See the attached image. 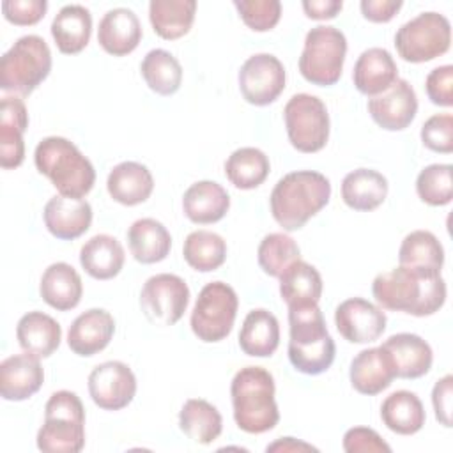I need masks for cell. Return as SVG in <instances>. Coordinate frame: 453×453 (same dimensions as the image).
I'll list each match as a JSON object with an SVG mask.
<instances>
[{
  "label": "cell",
  "instance_id": "13",
  "mask_svg": "<svg viewBox=\"0 0 453 453\" xmlns=\"http://www.w3.org/2000/svg\"><path fill=\"white\" fill-rule=\"evenodd\" d=\"M239 90L246 103L267 106L274 103L285 88L287 74L278 57L271 53L251 55L239 71Z\"/></svg>",
  "mask_w": 453,
  "mask_h": 453
},
{
  "label": "cell",
  "instance_id": "34",
  "mask_svg": "<svg viewBox=\"0 0 453 453\" xmlns=\"http://www.w3.org/2000/svg\"><path fill=\"white\" fill-rule=\"evenodd\" d=\"M380 419L391 432L398 435H412L423 428L426 414L416 393L400 389L384 398L380 405Z\"/></svg>",
  "mask_w": 453,
  "mask_h": 453
},
{
  "label": "cell",
  "instance_id": "21",
  "mask_svg": "<svg viewBox=\"0 0 453 453\" xmlns=\"http://www.w3.org/2000/svg\"><path fill=\"white\" fill-rule=\"evenodd\" d=\"M352 388L361 395H379L391 386L395 375V366L382 347H372L357 352L350 363L349 370Z\"/></svg>",
  "mask_w": 453,
  "mask_h": 453
},
{
  "label": "cell",
  "instance_id": "37",
  "mask_svg": "<svg viewBox=\"0 0 453 453\" xmlns=\"http://www.w3.org/2000/svg\"><path fill=\"white\" fill-rule=\"evenodd\" d=\"M179 428L198 444L214 442L223 430L219 411L203 398H189L179 412Z\"/></svg>",
  "mask_w": 453,
  "mask_h": 453
},
{
  "label": "cell",
  "instance_id": "36",
  "mask_svg": "<svg viewBox=\"0 0 453 453\" xmlns=\"http://www.w3.org/2000/svg\"><path fill=\"white\" fill-rule=\"evenodd\" d=\"M444 264V250L439 239L428 230H414L407 234L398 250V265L421 273L441 274Z\"/></svg>",
  "mask_w": 453,
  "mask_h": 453
},
{
  "label": "cell",
  "instance_id": "20",
  "mask_svg": "<svg viewBox=\"0 0 453 453\" xmlns=\"http://www.w3.org/2000/svg\"><path fill=\"white\" fill-rule=\"evenodd\" d=\"M44 382V370L39 357L25 352L5 357L0 363V395L9 402H21L34 396Z\"/></svg>",
  "mask_w": 453,
  "mask_h": 453
},
{
  "label": "cell",
  "instance_id": "35",
  "mask_svg": "<svg viewBox=\"0 0 453 453\" xmlns=\"http://www.w3.org/2000/svg\"><path fill=\"white\" fill-rule=\"evenodd\" d=\"M280 296L287 306L319 304L322 296L320 273L301 258L292 262L280 276Z\"/></svg>",
  "mask_w": 453,
  "mask_h": 453
},
{
  "label": "cell",
  "instance_id": "43",
  "mask_svg": "<svg viewBox=\"0 0 453 453\" xmlns=\"http://www.w3.org/2000/svg\"><path fill=\"white\" fill-rule=\"evenodd\" d=\"M418 196L432 205L441 207L448 205L453 198V182H451V165L434 163L425 166L416 179Z\"/></svg>",
  "mask_w": 453,
  "mask_h": 453
},
{
  "label": "cell",
  "instance_id": "47",
  "mask_svg": "<svg viewBox=\"0 0 453 453\" xmlns=\"http://www.w3.org/2000/svg\"><path fill=\"white\" fill-rule=\"evenodd\" d=\"M428 99L437 106L449 108L453 104V65H439L432 69L425 81Z\"/></svg>",
  "mask_w": 453,
  "mask_h": 453
},
{
  "label": "cell",
  "instance_id": "28",
  "mask_svg": "<svg viewBox=\"0 0 453 453\" xmlns=\"http://www.w3.org/2000/svg\"><path fill=\"white\" fill-rule=\"evenodd\" d=\"M16 338L25 352L39 359L50 357L60 345L62 327L53 317L35 310L18 320Z\"/></svg>",
  "mask_w": 453,
  "mask_h": 453
},
{
  "label": "cell",
  "instance_id": "10",
  "mask_svg": "<svg viewBox=\"0 0 453 453\" xmlns=\"http://www.w3.org/2000/svg\"><path fill=\"white\" fill-rule=\"evenodd\" d=\"M451 44L446 16L428 11L403 23L395 34V48L405 62L421 64L444 55Z\"/></svg>",
  "mask_w": 453,
  "mask_h": 453
},
{
  "label": "cell",
  "instance_id": "14",
  "mask_svg": "<svg viewBox=\"0 0 453 453\" xmlns=\"http://www.w3.org/2000/svg\"><path fill=\"white\" fill-rule=\"evenodd\" d=\"M88 395L103 411H120L136 395V377L122 361H104L88 375Z\"/></svg>",
  "mask_w": 453,
  "mask_h": 453
},
{
  "label": "cell",
  "instance_id": "39",
  "mask_svg": "<svg viewBox=\"0 0 453 453\" xmlns=\"http://www.w3.org/2000/svg\"><path fill=\"white\" fill-rule=\"evenodd\" d=\"M269 170V157L257 147H241L225 161V175L239 189L258 188L267 179Z\"/></svg>",
  "mask_w": 453,
  "mask_h": 453
},
{
  "label": "cell",
  "instance_id": "38",
  "mask_svg": "<svg viewBox=\"0 0 453 453\" xmlns=\"http://www.w3.org/2000/svg\"><path fill=\"white\" fill-rule=\"evenodd\" d=\"M195 11V0H152L149 4V19L159 37L173 41L191 30Z\"/></svg>",
  "mask_w": 453,
  "mask_h": 453
},
{
  "label": "cell",
  "instance_id": "42",
  "mask_svg": "<svg viewBox=\"0 0 453 453\" xmlns=\"http://www.w3.org/2000/svg\"><path fill=\"white\" fill-rule=\"evenodd\" d=\"M257 258H258V265L265 274L280 278L281 273L292 262L301 258V250L290 235L283 232H274L265 235L260 241Z\"/></svg>",
  "mask_w": 453,
  "mask_h": 453
},
{
  "label": "cell",
  "instance_id": "32",
  "mask_svg": "<svg viewBox=\"0 0 453 453\" xmlns=\"http://www.w3.org/2000/svg\"><path fill=\"white\" fill-rule=\"evenodd\" d=\"M388 179L372 168L349 172L342 180V198L354 211H373L388 196Z\"/></svg>",
  "mask_w": 453,
  "mask_h": 453
},
{
  "label": "cell",
  "instance_id": "18",
  "mask_svg": "<svg viewBox=\"0 0 453 453\" xmlns=\"http://www.w3.org/2000/svg\"><path fill=\"white\" fill-rule=\"evenodd\" d=\"M28 127V113L21 97L4 96L0 103V166L18 168L25 159L23 134Z\"/></svg>",
  "mask_w": 453,
  "mask_h": 453
},
{
  "label": "cell",
  "instance_id": "7",
  "mask_svg": "<svg viewBox=\"0 0 453 453\" xmlns=\"http://www.w3.org/2000/svg\"><path fill=\"white\" fill-rule=\"evenodd\" d=\"M51 71V51L41 35L19 37L0 60V88L25 97L32 94Z\"/></svg>",
  "mask_w": 453,
  "mask_h": 453
},
{
  "label": "cell",
  "instance_id": "15",
  "mask_svg": "<svg viewBox=\"0 0 453 453\" xmlns=\"http://www.w3.org/2000/svg\"><path fill=\"white\" fill-rule=\"evenodd\" d=\"M386 313L382 308L363 297L342 301L334 310V324L338 333L350 343H370L386 331Z\"/></svg>",
  "mask_w": 453,
  "mask_h": 453
},
{
  "label": "cell",
  "instance_id": "29",
  "mask_svg": "<svg viewBox=\"0 0 453 453\" xmlns=\"http://www.w3.org/2000/svg\"><path fill=\"white\" fill-rule=\"evenodd\" d=\"M51 37L60 53H80L90 41L92 16L90 11L80 4L64 5L51 21Z\"/></svg>",
  "mask_w": 453,
  "mask_h": 453
},
{
  "label": "cell",
  "instance_id": "30",
  "mask_svg": "<svg viewBox=\"0 0 453 453\" xmlns=\"http://www.w3.org/2000/svg\"><path fill=\"white\" fill-rule=\"evenodd\" d=\"M126 253L122 244L108 234L90 237L80 250V264L96 280H111L124 267Z\"/></svg>",
  "mask_w": 453,
  "mask_h": 453
},
{
  "label": "cell",
  "instance_id": "12",
  "mask_svg": "<svg viewBox=\"0 0 453 453\" xmlns=\"http://www.w3.org/2000/svg\"><path fill=\"white\" fill-rule=\"evenodd\" d=\"M189 304L188 283L170 273L150 276L140 292V306L145 319L154 326L177 324Z\"/></svg>",
  "mask_w": 453,
  "mask_h": 453
},
{
  "label": "cell",
  "instance_id": "9",
  "mask_svg": "<svg viewBox=\"0 0 453 453\" xmlns=\"http://www.w3.org/2000/svg\"><path fill=\"white\" fill-rule=\"evenodd\" d=\"M239 299L235 290L223 281L207 283L193 306L189 326L195 336L205 343L225 340L235 322Z\"/></svg>",
  "mask_w": 453,
  "mask_h": 453
},
{
  "label": "cell",
  "instance_id": "2",
  "mask_svg": "<svg viewBox=\"0 0 453 453\" xmlns=\"http://www.w3.org/2000/svg\"><path fill=\"white\" fill-rule=\"evenodd\" d=\"M329 198L331 182L326 175L313 170L290 172L271 191V214L283 230L294 232L320 212Z\"/></svg>",
  "mask_w": 453,
  "mask_h": 453
},
{
  "label": "cell",
  "instance_id": "41",
  "mask_svg": "<svg viewBox=\"0 0 453 453\" xmlns=\"http://www.w3.org/2000/svg\"><path fill=\"white\" fill-rule=\"evenodd\" d=\"M182 255L191 269L198 273H211L225 264L226 242L216 232L195 230L186 237Z\"/></svg>",
  "mask_w": 453,
  "mask_h": 453
},
{
  "label": "cell",
  "instance_id": "8",
  "mask_svg": "<svg viewBox=\"0 0 453 453\" xmlns=\"http://www.w3.org/2000/svg\"><path fill=\"white\" fill-rule=\"evenodd\" d=\"M345 55L347 39L342 30L329 25L313 27L304 37L299 73L313 85H334L342 76Z\"/></svg>",
  "mask_w": 453,
  "mask_h": 453
},
{
  "label": "cell",
  "instance_id": "27",
  "mask_svg": "<svg viewBox=\"0 0 453 453\" xmlns=\"http://www.w3.org/2000/svg\"><path fill=\"white\" fill-rule=\"evenodd\" d=\"M106 189L115 202L131 207L143 203L152 195L154 179L145 165L122 161L110 170Z\"/></svg>",
  "mask_w": 453,
  "mask_h": 453
},
{
  "label": "cell",
  "instance_id": "5",
  "mask_svg": "<svg viewBox=\"0 0 453 453\" xmlns=\"http://www.w3.org/2000/svg\"><path fill=\"white\" fill-rule=\"evenodd\" d=\"M34 163L64 196L83 198L96 182L90 159L64 136L42 138L35 147Z\"/></svg>",
  "mask_w": 453,
  "mask_h": 453
},
{
  "label": "cell",
  "instance_id": "40",
  "mask_svg": "<svg viewBox=\"0 0 453 453\" xmlns=\"http://www.w3.org/2000/svg\"><path fill=\"white\" fill-rule=\"evenodd\" d=\"M140 71L147 87L159 96H172L180 88L182 65L166 50H161V48L150 50L143 57L140 64Z\"/></svg>",
  "mask_w": 453,
  "mask_h": 453
},
{
  "label": "cell",
  "instance_id": "48",
  "mask_svg": "<svg viewBox=\"0 0 453 453\" xmlns=\"http://www.w3.org/2000/svg\"><path fill=\"white\" fill-rule=\"evenodd\" d=\"M343 449L347 453H389L391 446L373 428L354 426L343 435Z\"/></svg>",
  "mask_w": 453,
  "mask_h": 453
},
{
  "label": "cell",
  "instance_id": "19",
  "mask_svg": "<svg viewBox=\"0 0 453 453\" xmlns=\"http://www.w3.org/2000/svg\"><path fill=\"white\" fill-rule=\"evenodd\" d=\"M115 333V320L110 311L103 308H90L78 315L67 331L69 349L81 356L90 357L108 347Z\"/></svg>",
  "mask_w": 453,
  "mask_h": 453
},
{
  "label": "cell",
  "instance_id": "33",
  "mask_svg": "<svg viewBox=\"0 0 453 453\" xmlns=\"http://www.w3.org/2000/svg\"><path fill=\"white\" fill-rule=\"evenodd\" d=\"M127 244L131 255L140 264H157L168 257L172 235L161 221L142 218L129 226Z\"/></svg>",
  "mask_w": 453,
  "mask_h": 453
},
{
  "label": "cell",
  "instance_id": "45",
  "mask_svg": "<svg viewBox=\"0 0 453 453\" xmlns=\"http://www.w3.org/2000/svg\"><path fill=\"white\" fill-rule=\"evenodd\" d=\"M421 142L434 152H453V115L435 113L426 119L421 127Z\"/></svg>",
  "mask_w": 453,
  "mask_h": 453
},
{
  "label": "cell",
  "instance_id": "11",
  "mask_svg": "<svg viewBox=\"0 0 453 453\" xmlns=\"http://www.w3.org/2000/svg\"><path fill=\"white\" fill-rule=\"evenodd\" d=\"M290 145L304 154L319 152L329 140V113L322 99L311 94L292 96L283 110Z\"/></svg>",
  "mask_w": 453,
  "mask_h": 453
},
{
  "label": "cell",
  "instance_id": "6",
  "mask_svg": "<svg viewBox=\"0 0 453 453\" xmlns=\"http://www.w3.org/2000/svg\"><path fill=\"white\" fill-rule=\"evenodd\" d=\"M46 453H78L85 446V409L73 391H55L44 407V423L35 437Z\"/></svg>",
  "mask_w": 453,
  "mask_h": 453
},
{
  "label": "cell",
  "instance_id": "44",
  "mask_svg": "<svg viewBox=\"0 0 453 453\" xmlns=\"http://www.w3.org/2000/svg\"><path fill=\"white\" fill-rule=\"evenodd\" d=\"M244 25L255 32L274 28L281 18V4L278 0H234Z\"/></svg>",
  "mask_w": 453,
  "mask_h": 453
},
{
  "label": "cell",
  "instance_id": "24",
  "mask_svg": "<svg viewBox=\"0 0 453 453\" xmlns=\"http://www.w3.org/2000/svg\"><path fill=\"white\" fill-rule=\"evenodd\" d=\"M352 80L361 94L373 97L386 92L398 80V67L388 50L368 48L357 57Z\"/></svg>",
  "mask_w": 453,
  "mask_h": 453
},
{
  "label": "cell",
  "instance_id": "51",
  "mask_svg": "<svg viewBox=\"0 0 453 453\" xmlns=\"http://www.w3.org/2000/svg\"><path fill=\"white\" fill-rule=\"evenodd\" d=\"M303 11L310 19H333L342 11V0H304Z\"/></svg>",
  "mask_w": 453,
  "mask_h": 453
},
{
  "label": "cell",
  "instance_id": "26",
  "mask_svg": "<svg viewBox=\"0 0 453 453\" xmlns=\"http://www.w3.org/2000/svg\"><path fill=\"white\" fill-rule=\"evenodd\" d=\"M39 294L48 306L58 311H67L76 308L81 301L83 283L73 265L67 262H55L44 269L39 283Z\"/></svg>",
  "mask_w": 453,
  "mask_h": 453
},
{
  "label": "cell",
  "instance_id": "3",
  "mask_svg": "<svg viewBox=\"0 0 453 453\" xmlns=\"http://www.w3.org/2000/svg\"><path fill=\"white\" fill-rule=\"evenodd\" d=\"M288 359L297 372L319 375L329 370L336 347L319 304L288 306Z\"/></svg>",
  "mask_w": 453,
  "mask_h": 453
},
{
  "label": "cell",
  "instance_id": "50",
  "mask_svg": "<svg viewBox=\"0 0 453 453\" xmlns=\"http://www.w3.org/2000/svg\"><path fill=\"white\" fill-rule=\"evenodd\" d=\"M402 5V0H361L359 4L365 19L373 23L391 21Z\"/></svg>",
  "mask_w": 453,
  "mask_h": 453
},
{
  "label": "cell",
  "instance_id": "16",
  "mask_svg": "<svg viewBox=\"0 0 453 453\" xmlns=\"http://www.w3.org/2000/svg\"><path fill=\"white\" fill-rule=\"evenodd\" d=\"M368 113L386 131H402L418 113V97L407 80L398 78L386 92L368 99Z\"/></svg>",
  "mask_w": 453,
  "mask_h": 453
},
{
  "label": "cell",
  "instance_id": "49",
  "mask_svg": "<svg viewBox=\"0 0 453 453\" xmlns=\"http://www.w3.org/2000/svg\"><path fill=\"white\" fill-rule=\"evenodd\" d=\"M451 402H453V375H444L434 384L432 405L435 411V419L449 428L451 426Z\"/></svg>",
  "mask_w": 453,
  "mask_h": 453
},
{
  "label": "cell",
  "instance_id": "52",
  "mask_svg": "<svg viewBox=\"0 0 453 453\" xmlns=\"http://www.w3.org/2000/svg\"><path fill=\"white\" fill-rule=\"evenodd\" d=\"M265 451H280V453H287V451H317L315 446L297 441L294 437H281L278 441H274L273 444H269L265 448Z\"/></svg>",
  "mask_w": 453,
  "mask_h": 453
},
{
  "label": "cell",
  "instance_id": "17",
  "mask_svg": "<svg viewBox=\"0 0 453 453\" xmlns=\"http://www.w3.org/2000/svg\"><path fill=\"white\" fill-rule=\"evenodd\" d=\"M42 219L53 237L73 241L90 228L92 207L85 198L55 195L46 202Z\"/></svg>",
  "mask_w": 453,
  "mask_h": 453
},
{
  "label": "cell",
  "instance_id": "23",
  "mask_svg": "<svg viewBox=\"0 0 453 453\" xmlns=\"http://www.w3.org/2000/svg\"><path fill=\"white\" fill-rule=\"evenodd\" d=\"M140 41L142 25L131 9L115 7L101 18L97 28V42L106 53L113 57H124L136 50Z\"/></svg>",
  "mask_w": 453,
  "mask_h": 453
},
{
  "label": "cell",
  "instance_id": "25",
  "mask_svg": "<svg viewBox=\"0 0 453 453\" xmlns=\"http://www.w3.org/2000/svg\"><path fill=\"white\" fill-rule=\"evenodd\" d=\"M230 209L226 189L214 180H198L191 184L182 196V211L186 218L196 225L216 223L225 218Z\"/></svg>",
  "mask_w": 453,
  "mask_h": 453
},
{
  "label": "cell",
  "instance_id": "1",
  "mask_svg": "<svg viewBox=\"0 0 453 453\" xmlns=\"http://www.w3.org/2000/svg\"><path fill=\"white\" fill-rule=\"evenodd\" d=\"M372 294L384 310L428 317L442 308L446 301V281L441 274L398 265L375 276Z\"/></svg>",
  "mask_w": 453,
  "mask_h": 453
},
{
  "label": "cell",
  "instance_id": "46",
  "mask_svg": "<svg viewBox=\"0 0 453 453\" xmlns=\"http://www.w3.org/2000/svg\"><path fill=\"white\" fill-rule=\"evenodd\" d=\"M48 9L46 0H4V18L18 27H28L39 23Z\"/></svg>",
  "mask_w": 453,
  "mask_h": 453
},
{
  "label": "cell",
  "instance_id": "22",
  "mask_svg": "<svg viewBox=\"0 0 453 453\" xmlns=\"http://www.w3.org/2000/svg\"><path fill=\"white\" fill-rule=\"evenodd\" d=\"M380 347L389 354L400 379H419L432 368V347L414 333L393 334Z\"/></svg>",
  "mask_w": 453,
  "mask_h": 453
},
{
  "label": "cell",
  "instance_id": "4",
  "mask_svg": "<svg viewBox=\"0 0 453 453\" xmlns=\"http://www.w3.org/2000/svg\"><path fill=\"white\" fill-rule=\"evenodd\" d=\"M234 421L246 434H264L280 421L274 379L262 366L241 368L230 384Z\"/></svg>",
  "mask_w": 453,
  "mask_h": 453
},
{
  "label": "cell",
  "instance_id": "31",
  "mask_svg": "<svg viewBox=\"0 0 453 453\" xmlns=\"http://www.w3.org/2000/svg\"><path fill=\"white\" fill-rule=\"evenodd\" d=\"M280 345L278 319L264 308L251 310L239 331V347L251 357H269Z\"/></svg>",
  "mask_w": 453,
  "mask_h": 453
}]
</instances>
